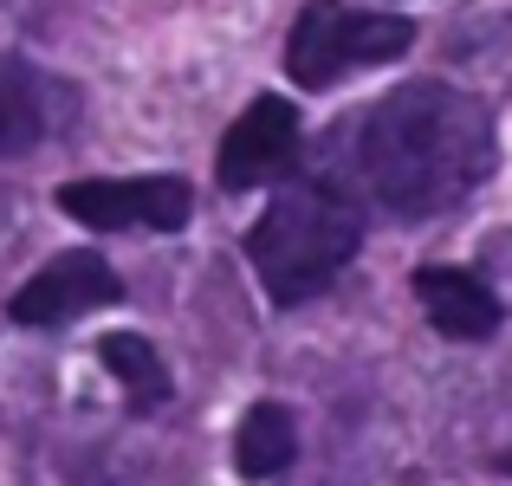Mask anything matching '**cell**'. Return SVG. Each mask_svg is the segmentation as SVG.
Instances as JSON below:
<instances>
[{
	"instance_id": "cell-1",
	"label": "cell",
	"mask_w": 512,
	"mask_h": 486,
	"mask_svg": "<svg viewBox=\"0 0 512 486\" xmlns=\"http://www.w3.org/2000/svg\"><path fill=\"white\" fill-rule=\"evenodd\" d=\"M350 169L376 208L402 221L467 201L493 169V111L461 85L415 78L363 111L350 137Z\"/></svg>"
},
{
	"instance_id": "cell-2",
	"label": "cell",
	"mask_w": 512,
	"mask_h": 486,
	"mask_svg": "<svg viewBox=\"0 0 512 486\" xmlns=\"http://www.w3.org/2000/svg\"><path fill=\"white\" fill-rule=\"evenodd\" d=\"M357 240H363L357 201H350L338 182H325V175H305V182L279 188L273 208L253 221L247 260H253V273H260L266 299L299 305V299H318V292L357 260Z\"/></svg>"
},
{
	"instance_id": "cell-3",
	"label": "cell",
	"mask_w": 512,
	"mask_h": 486,
	"mask_svg": "<svg viewBox=\"0 0 512 486\" xmlns=\"http://www.w3.org/2000/svg\"><path fill=\"white\" fill-rule=\"evenodd\" d=\"M415 46V20L402 13H357L344 0H312L292 20L286 39V72L299 91H331L357 65H389Z\"/></svg>"
},
{
	"instance_id": "cell-4",
	"label": "cell",
	"mask_w": 512,
	"mask_h": 486,
	"mask_svg": "<svg viewBox=\"0 0 512 486\" xmlns=\"http://www.w3.org/2000/svg\"><path fill=\"white\" fill-rule=\"evenodd\" d=\"M59 208L85 227H104V234H124V227H150V234H175L195 208L182 175H124V182H65Z\"/></svg>"
},
{
	"instance_id": "cell-5",
	"label": "cell",
	"mask_w": 512,
	"mask_h": 486,
	"mask_svg": "<svg viewBox=\"0 0 512 486\" xmlns=\"http://www.w3.org/2000/svg\"><path fill=\"white\" fill-rule=\"evenodd\" d=\"M292 156H299V111H292L286 98H253L247 111L234 117V130L221 137V162H214V175H221V188H260L273 182V175L292 169Z\"/></svg>"
},
{
	"instance_id": "cell-6",
	"label": "cell",
	"mask_w": 512,
	"mask_h": 486,
	"mask_svg": "<svg viewBox=\"0 0 512 486\" xmlns=\"http://www.w3.org/2000/svg\"><path fill=\"white\" fill-rule=\"evenodd\" d=\"M117 299H124V286H117V273L98 253H59V260H46L13 292L7 312H13V324H65V318H85Z\"/></svg>"
},
{
	"instance_id": "cell-7",
	"label": "cell",
	"mask_w": 512,
	"mask_h": 486,
	"mask_svg": "<svg viewBox=\"0 0 512 486\" xmlns=\"http://www.w3.org/2000/svg\"><path fill=\"white\" fill-rule=\"evenodd\" d=\"M72 117V91L20 59H0V156H26Z\"/></svg>"
},
{
	"instance_id": "cell-8",
	"label": "cell",
	"mask_w": 512,
	"mask_h": 486,
	"mask_svg": "<svg viewBox=\"0 0 512 486\" xmlns=\"http://www.w3.org/2000/svg\"><path fill=\"white\" fill-rule=\"evenodd\" d=\"M415 299H422L428 324L441 337H493L500 331V299L480 273H461V266H422L415 273Z\"/></svg>"
},
{
	"instance_id": "cell-9",
	"label": "cell",
	"mask_w": 512,
	"mask_h": 486,
	"mask_svg": "<svg viewBox=\"0 0 512 486\" xmlns=\"http://www.w3.org/2000/svg\"><path fill=\"white\" fill-rule=\"evenodd\" d=\"M292 454H299V422H292L286 402H253L247 422H240L234 435V461L247 480H273L292 467Z\"/></svg>"
},
{
	"instance_id": "cell-10",
	"label": "cell",
	"mask_w": 512,
	"mask_h": 486,
	"mask_svg": "<svg viewBox=\"0 0 512 486\" xmlns=\"http://www.w3.org/2000/svg\"><path fill=\"white\" fill-rule=\"evenodd\" d=\"M98 357H104V370L124 383L130 409H163V402H169V370H163V357H156L150 337H137V331H111V337L98 344Z\"/></svg>"
}]
</instances>
